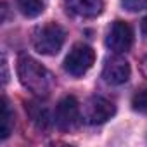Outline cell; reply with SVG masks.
I'll return each mask as SVG.
<instances>
[{
    "label": "cell",
    "instance_id": "obj_9",
    "mask_svg": "<svg viewBox=\"0 0 147 147\" xmlns=\"http://www.w3.org/2000/svg\"><path fill=\"white\" fill-rule=\"evenodd\" d=\"M16 2H18V9L21 11V14L30 18V19L38 18L45 11L43 0H16Z\"/></svg>",
    "mask_w": 147,
    "mask_h": 147
},
{
    "label": "cell",
    "instance_id": "obj_8",
    "mask_svg": "<svg viewBox=\"0 0 147 147\" xmlns=\"http://www.w3.org/2000/svg\"><path fill=\"white\" fill-rule=\"evenodd\" d=\"M64 5L82 18H97L104 9L102 0H64Z\"/></svg>",
    "mask_w": 147,
    "mask_h": 147
},
{
    "label": "cell",
    "instance_id": "obj_10",
    "mask_svg": "<svg viewBox=\"0 0 147 147\" xmlns=\"http://www.w3.org/2000/svg\"><path fill=\"white\" fill-rule=\"evenodd\" d=\"M14 125V114L9 107L7 99H2V114H0V138H7Z\"/></svg>",
    "mask_w": 147,
    "mask_h": 147
},
{
    "label": "cell",
    "instance_id": "obj_12",
    "mask_svg": "<svg viewBox=\"0 0 147 147\" xmlns=\"http://www.w3.org/2000/svg\"><path fill=\"white\" fill-rule=\"evenodd\" d=\"M131 107L137 113L147 114V87H144V88L135 92V95L131 97Z\"/></svg>",
    "mask_w": 147,
    "mask_h": 147
},
{
    "label": "cell",
    "instance_id": "obj_2",
    "mask_svg": "<svg viewBox=\"0 0 147 147\" xmlns=\"http://www.w3.org/2000/svg\"><path fill=\"white\" fill-rule=\"evenodd\" d=\"M66 40V31L57 23H47L35 30L33 47L42 55H55L62 49Z\"/></svg>",
    "mask_w": 147,
    "mask_h": 147
},
{
    "label": "cell",
    "instance_id": "obj_1",
    "mask_svg": "<svg viewBox=\"0 0 147 147\" xmlns=\"http://www.w3.org/2000/svg\"><path fill=\"white\" fill-rule=\"evenodd\" d=\"M18 76L21 85L35 97H49L52 90V76L38 61L30 55H21L18 61Z\"/></svg>",
    "mask_w": 147,
    "mask_h": 147
},
{
    "label": "cell",
    "instance_id": "obj_7",
    "mask_svg": "<svg viewBox=\"0 0 147 147\" xmlns=\"http://www.w3.org/2000/svg\"><path fill=\"white\" fill-rule=\"evenodd\" d=\"M130 75H131L130 64L119 54L111 55V57L106 59L104 69H102V78L109 85H123L130 80Z\"/></svg>",
    "mask_w": 147,
    "mask_h": 147
},
{
    "label": "cell",
    "instance_id": "obj_6",
    "mask_svg": "<svg viewBox=\"0 0 147 147\" xmlns=\"http://www.w3.org/2000/svg\"><path fill=\"white\" fill-rule=\"evenodd\" d=\"M106 45L114 54H125L133 45V30L125 21H114L107 31Z\"/></svg>",
    "mask_w": 147,
    "mask_h": 147
},
{
    "label": "cell",
    "instance_id": "obj_4",
    "mask_svg": "<svg viewBox=\"0 0 147 147\" xmlns=\"http://www.w3.org/2000/svg\"><path fill=\"white\" fill-rule=\"evenodd\" d=\"M54 119H55V125L61 130H73V128H76L80 125V119H82L78 100L73 95L62 97L59 100V104L55 106Z\"/></svg>",
    "mask_w": 147,
    "mask_h": 147
},
{
    "label": "cell",
    "instance_id": "obj_13",
    "mask_svg": "<svg viewBox=\"0 0 147 147\" xmlns=\"http://www.w3.org/2000/svg\"><path fill=\"white\" fill-rule=\"evenodd\" d=\"M121 5L130 12H140L147 11V0H121Z\"/></svg>",
    "mask_w": 147,
    "mask_h": 147
},
{
    "label": "cell",
    "instance_id": "obj_3",
    "mask_svg": "<svg viewBox=\"0 0 147 147\" xmlns=\"http://www.w3.org/2000/svg\"><path fill=\"white\" fill-rule=\"evenodd\" d=\"M94 62H95L94 49L85 43H76V45H73V49L69 50V54L64 59V69L71 76L80 78L94 66Z\"/></svg>",
    "mask_w": 147,
    "mask_h": 147
},
{
    "label": "cell",
    "instance_id": "obj_5",
    "mask_svg": "<svg viewBox=\"0 0 147 147\" xmlns=\"http://www.w3.org/2000/svg\"><path fill=\"white\" fill-rule=\"evenodd\" d=\"M116 113V106L106 99V97H90L87 104L83 106V119L88 125H102L107 119H111Z\"/></svg>",
    "mask_w": 147,
    "mask_h": 147
},
{
    "label": "cell",
    "instance_id": "obj_14",
    "mask_svg": "<svg viewBox=\"0 0 147 147\" xmlns=\"http://www.w3.org/2000/svg\"><path fill=\"white\" fill-rule=\"evenodd\" d=\"M140 30H142V35L147 38V18L142 19V23H140Z\"/></svg>",
    "mask_w": 147,
    "mask_h": 147
},
{
    "label": "cell",
    "instance_id": "obj_11",
    "mask_svg": "<svg viewBox=\"0 0 147 147\" xmlns=\"http://www.w3.org/2000/svg\"><path fill=\"white\" fill-rule=\"evenodd\" d=\"M26 111L30 113V118H31V121L38 126V128H47L49 125H50V116H49V113H47V109L45 107H42V106H38V104H28L26 106Z\"/></svg>",
    "mask_w": 147,
    "mask_h": 147
}]
</instances>
